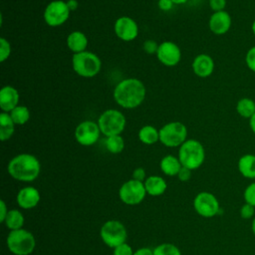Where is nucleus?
Returning a JSON list of instances; mask_svg holds the SVG:
<instances>
[{
	"label": "nucleus",
	"instance_id": "f257e3e1",
	"mask_svg": "<svg viewBox=\"0 0 255 255\" xmlns=\"http://www.w3.org/2000/svg\"><path fill=\"white\" fill-rule=\"evenodd\" d=\"M145 93V87L140 80L128 78L121 81L116 86L114 99L122 108L134 109L143 102Z\"/></svg>",
	"mask_w": 255,
	"mask_h": 255
},
{
	"label": "nucleus",
	"instance_id": "f03ea898",
	"mask_svg": "<svg viewBox=\"0 0 255 255\" xmlns=\"http://www.w3.org/2000/svg\"><path fill=\"white\" fill-rule=\"evenodd\" d=\"M7 170L10 176L18 181L32 182L40 174L41 163L31 153H20L9 161Z\"/></svg>",
	"mask_w": 255,
	"mask_h": 255
},
{
	"label": "nucleus",
	"instance_id": "7ed1b4c3",
	"mask_svg": "<svg viewBox=\"0 0 255 255\" xmlns=\"http://www.w3.org/2000/svg\"><path fill=\"white\" fill-rule=\"evenodd\" d=\"M178 159L182 166L191 170L199 168L205 159V150L202 143L196 139H186L178 150Z\"/></svg>",
	"mask_w": 255,
	"mask_h": 255
},
{
	"label": "nucleus",
	"instance_id": "20e7f679",
	"mask_svg": "<svg viewBox=\"0 0 255 255\" xmlns=\"http://www.w3.org/2000/svg\"><path fill=\"white\" fill-rule=\"evenodd\" d=\"M6 244L14 255H30L35 250L36 239L30 231L21 228L8 233Z\"/></svg>",
	"mask_w": 255,
	"mask_h": 255
},
{
	"label": "nucleus",
	"instance_id": "39448f33",
	"mask_svg": "<svg viewBox=\"0 0 255 255\" xmlns=\"http://www.w3.org/2000/svg\"><path fill=\"white\" fill-rule=\"evenodd\" d=\"M72 66L79 76L84 78H93L100 72L102 62L96 54L84 51L73 55Z\"/></svg>",
	"mask_w": 255,
	"mask_h": 255
},
{
	"label": "nucleus",
	"instance_id": "423d86ee",
	"mask_svg": "<svg viewBox=\"0 0 255 255\" xmlns=\"http://www.w3.org/2000/svg\"><path fill=\"white\" fill-rule=\"evenodd\" d=\"M100 237L108 247L114 249L127 241L128 231L121 221L111 219L102 225L100 229Z\"/></svg>",
	"mask_w": 255,
	"mask_h": 255
},
{
	"label": "nucleus",
	"instance_id": "0eeeda50",
	"mask_svg": "<svg viewBox=\"0 0 255 255\" xmlns=\"http://www.w3.org/2000/svg\"><path fill=\"white\" fill-rule=\"evenodd\" d=\"M126 118L122 112L118 110L105 111L98 120V125L101 132L107 137L121 134L126 128Z\"/></svg>",
	"mask_w": 255,
	"mask_h": 255
},
{
	"label": "nucleus",
	"instance_id": "6e6552de",
	"mask_svg": "<svg viewBox=\"0 0 255 255\" xmlns=\"http://www.w3.org/2000/svg\"><path fill=\"white\" fill-rule=\"evenodd\" d=\"M187 136V128L180 122H171L159 129V141L167 147L180 146Z\"/></svg>",
	"mask_w": 255,
	"mask_h": 255
},
{
	"label": "nucleus",
	"instance_id": "1a4fd4ad",
	"mask_svg": "<svg viewBox=\"0 0 255 255\" xmlns=\"http://www.w3.org/2000/svg\"><path fill=\"white\" fill-rule=\"evenodd\" d=\"M146 194L144 183L132 178L124 182L119 189L120 199L127 205L139 204Z\"/></svg>",
	"mask_w": 255,
	"mask_h": 255
},
{
	"label": "nucleus",
	"instance_id": "9d476101",
	"mask_svg": "<svg viewBox=\"0 0 255 255\" xmlns=\"http://www.w3.org/2000/svg\"><path fill=\"white\" fill-rule=\"evenodd\" d=\"M193 207L197 214L204 218L216 216L220 211V204L214 194L208 191H201L193 199Z\"/></svg>",
	"mask_w": 255,
	"mask_h": 255
},
{
	"label": "nucleus",
	"instance_id": "9b49d317",
	"mask_svg": "<svg viewBox=\"0 0 255 255\" xmlns=\"http://www.w3.org/2000/svg\"><path fill=\"white\" fill-rule=\"evenodd\" d=\"M70 13L71 11L67 2L63 0H54L46 6L44 11V20L49 26L57 27L68 20Z\"/></svg>",
	"mask_w": 255,
	"mask_h": 255
},
{
	"label": "nucleus",
	"instance_id": "f8f14e48",
	"mask_svg": "<svg viewBox=\"0 0 255 255\" xmlns=\"http://www.w3.org/2000/svg\"><path fill=\"white\" fill-rule=\"evenodd\" d=\"M101 129L98 124L93 121H85L76 128L75 137L81 145L90 146L98 141Z\"/></svg>",
	"mask_w": 255,
	"mask_h": 255
},
{
	"label": "nucleus",
	"instance_id": "ddd939ff",
	"mask_svg": "<svg viewBox=\"0 0 255 255\" xmlns=\"http://www.w3.org/2000/svg\"><path fill=\"white\" fill-rule=\"evenodd\" d=\"M155 55L158 61L167 67L177 65L181 59V51L179 47L171 41H164L159 44Z\"/></svg>",
	"mask_w": 255,
	"mask_h": 255
},
{
	"label": "nucleus",
	"instance_id": "4468645a",
	"mask_svg": "<svg viewBox=\"0 0 255 255\" xmlns=\"http://www.w3.org/2000/svg\"><path fill=\"white\" fill-rule=\"evenodd\" d=\"M115 33L123 41H132L137 37L138 27L136 22L128 16L117 19L115 23Z\"/></svg>",
	"mask_w": 255,
	"mask_h": 255
},
{
	"label": "nucleus",
	"instance_id": "2eb2a0df",
	"mask_svg": "<svg viewBox=\"0 0 255 255\" xmlns=\"http://www.w3.org/2000/svg\"><path fill=\"white\" fill-rule=\"evenodd\" d=\"M41 200V195L39 190L34 186H24L22 187L17 195L16 201L19 207L25 210L35 208Z\"/></svg>",
	"mask_w": 255,
	"mask_h": 255
},
{
	"label": "nucleus",
	"instance_id": "dca6fc26",
	"mask_svg": "<svg viewBox=\"0 0 255 255\" xmlns=\"http://www.w3.org/2000/svg\"><path fill=\"white\" fill-rule=\"evenodd\" d=\"M209 29L215 35H223L227 33L232 25V19L230 14L223 10L214 12L209 18Z\"/></svg>",
	"mask_w": 255,
	"mask_h": 255
},
{
	"label": "nucleus",
	"instance_id": "f3484780",
	"mask_svg": "<svg viewBox=\"0 0 255 255\" xmlns=\"http://www.w3.org/2000/svg\"><path fill=\"white\" fill-rule=\"evenodd\" d=\"M192 70L199 78H207L214 71V61L207 54H199L192 62Z\"/></svg>",
	"mask_w": 255,
	"mask_h": 255
},
{
	"label": "nucleus",
	"instance_id": "a211bd4d",
	"mask_svg": "<svg viewBox=\"0 0 255 255\" xmlns=\"http://www.w3.org/2000/svg\"><path fill=\"white\" fill-rule=\"evenodd\" d=\"M19 103V93L12 86H5L0 91V108L2 112L9 113L14 110Z\"/></svg>",
	"mask_w": 255,
	"mask_h": 255
},
{
	"label": "nucleus",
	"instance_id": "6ab92c4d",
	"mask_svg": "<svg viewBox=\"0 0 255 255\" xmlns=\"http://www.w3.org/2000/svg\"><path fill=\"white\" fill-rule=\"evenodd\" d=\"M146 193L150 196H159L163 194L167 188V183L163 177L159 175H150L144 180Z\"/></svg>",
	"mask_w": 255,
	"mask_h": 255
},
{
	"label": "nucleus",
	"instance_id": "aec40b11",
	"mask_svg": "<svg viewBox=\"0 0 255 255\" xmlns=\"http://www.w3.org/2000/svg\"><path fill=\"white\" fill-rule=\"evenodd\" d=\"M238 170L240 174L248 179H255V154L246 153L238 159Z\"/></svg>",
	"mask_w": 255,
	"mask_h": 255
},
{
	"label": "nucleus",
	"instance_id": "412c9836",
	"mask_svg": "<svg viewBox=\"0 0 255 255\" xmlns=\"http://www.w3.org/2000/svg\"><path fill=\"white\" fill-rule=\"evenodd\" d=\"M67 45L74 54L81 53L86 51L88 46V38L83 32L74 31L69 34L67 38Z\"/></svg>",
	"mask_w": 255,
	"mask_h": 255
},
{
	"label": "nucleus",
	"instance_id": "4be33fe9",
	"mask_svg": "<svg viewBox=\"0 0 255 255\" xmlns=\"http://www.w3.org/2000/svg\"><path fill=\"white\" fill-rule=\"evenodd\" d=\"M159 167L165 175L175 176L178 174L182 165L178 157H175L174 155H171V154H167L161 158L159 162Z\"/></svg>",
	"mask_w": 255,
	"mask_h": 255
},
{
	"label": "nucleus",
	"instance_id": "5701e85b",
	"mask_svg": "<svg viewBox=\"0 0 255 255\" xmlns=\"http://www.w3.org/2000/svg\"><path fill=\"white\" fill-rule=\"evenodd\" d=\"M15 123L10 114L2 112L0 114V138L2 141L8 140L14 133Z\"/></svg>",
	"mask_w": 255,
	"mask_h": 255
},
{
	"label": "nucleus",
	"instance_id": "b1692460",
	"mask_svg": "<svg viewBox=\"0 0 255 255\" xmlns=\"http://www.w3.org/2000/svg\"><path fill=\"white\" fill-rule=\"evenodd\" d=\"M236 112L241 118L250 120L255 114V101L248 97L241 98L236 104Z\"/></svg>",
	"mask_w": 255,
	"mask_h": 255
},
{
	"label": "nucleus",
	"instance_id": "393cba45",
	"mask_svg": "<svg viewBox=\"0 0 255 255\" xmlns=\"http://www.w3.org/2000/svg\"><path fill=\"white\" fill-rule=\"evenodd\" d=\"M24 222H25V218L23 213L20 210L10 209L3 223L11 231V230H17V229L23 228Z\"/></svg>",
	"mask_w": 255,
	"mask_h": 255
},
{
	"label": "nucleus",
	"instance_id": "a878e982",
	"mask_svg": "<svg viewBox=\"0 0 255 255\" xmlns=\"http://www.w3.org/2000/svg\"><path fill=\"white\" fill-rule=\"evenodd\" d=\"M138 138L144 144H153L159 140V130L152 126H143L138 131Z\"/></svg>",
	"mask_w": 255,
	"mask_h": 255
},
{
	"label": "nucleus",
	"instance_id": "bb28decb",
	"mask_svg": "<svg viewBox=\"0 0 255 255\" xmlns=\"http://www.w3.org/2000/svg\"><path fill=\"white\" fill-rule=\"evenodd\" d=\"M10 116L15 125L22 126L26 124L30 119V111L25 106H17L10 112Z\"/></svg>",
	"mask_w": 255,
	"mask_h": 255
},
{
	"label": "nucleus",
	"instance_id": "cd10ccee",
	"mask_svg": "<svg viewBox=\"0 0 255 255\" xmlns=\"http://www.w3.org/2000/svg\"><path fill=\"white\" fill-rule=\"evenodd\" d=\"M106 147L111 153H120L125 148V141L121 134L108 136L106 139Z\"/></svg>",
	"mask_w": 255,
	"mask_h": 255
},
{
	"label": "nucleus",
	"instance_id": "c85d7f7f",
	"mask_svg": "<svg viewBox=\"0 0 255 255\" xmlns=\"http://www.w3.org/2000/svg\"><path fill=\"white\" fill-rule=\"evenodd\" d=\"M153 255H181V251L172 243H162L153 248Z\"/></svg>",
	"mask_w": 255,
	"mask_h": 255
},
{
	"label": "nucleus",
	"instance_id": "c756f323",
	"mask_svg": "<svg viewBox=\"0 0 255 255\" xmlns=\"http://www.w3.org/2000/svg\"><path fill=\"white\" fill-rule=\"evenodd\" d=\"M11 54V46L8 40L5 38H0V61L5 62Z\"/></svg>",
	"mask_w": 255,
	"mask_h": 255
},
{
	"label": "nucleus",
	"instance_id": "7c9ffc66",
	"mask_svg": "<svg viewBox=\"0 0 255 255\" xmlns=\"http://www.w3.org/2000/svg\"><path fill=\"white\" fill-rule=\"evenodd\" d=\"M243 197L246 203L251 204L255 207V181L250 183L244 190Z\"/></svg>",
	"mask_w": 255,
	"mask_h": 255
},
{
	"label": "nucleus",
	"instance_id": "2f4dec72",
	"mask_svg": "<svg viewBox=\"0 0 255 255\" xmlns=\"http://www.w3.org/2000/svg\"><path fill=\"white\" fill-rule=\"evenodd\" d=\"M239 213H240L241 218H243V219H251V218L253 219L254 215H255V207L252 206L251 204L245 202L240 207Z\"/></svg>",
	"mask_w": 255,
	"mask_h": 255
},
{
	"label": "nucleus",
	"instance_id": "473e14b6",
	"mask_svg": "<svg viewBox=\"0 0 255 255\" xmlns=\"http://www.w3.org/2000/svg\"><path fill=\"white\" fill-rule=\"evenodd\" d=\"M133 250L127 242L115 247L113 249V255H133Z\"/></svg>",
	"mask_w": 255,
	"mask_h": 255
},
{
	"label": "nucleus",
	"instance_id": "72a5a7b5",
	"mask_svg": "<svg viewBox=\"0 0 255 255\" xmlns=\"http://www.w3.org/2000/svg\"><path fill=\"white\" fill-rule=\"evenodd\" d=\"M245 63H246L247 68L251 72L255 73V46L251 47L247 51V53L245 55Z\"/></svg>",
	"mask_w": 255,
	"mask_h": 255
},
{
	"label": "nucleus",
	"instance_id": "f704fd0d",
	"mask_svg": "<svg viewBox=\"0 0 255 255\" xmlns=\"http://www.w3.org/2000/svg\"><path fill=\"white\" fill-rule=\"evenodd\" d=\"M158 44L154 41V40H146L144 43H143V50L145 53L149 54V55H152V54H156L157 52V49H158Z\"/></svg>",
	"mask_w": 255,
	"mask_h": 255
},
{
	"label": "nucleus",
	"instance_id": "c9c22d12",
	"mask_svg": "<svg viewBox=\"0 0 255 255\" xmlns=\"http://www.w3.org/2000/svg\"><path fill=\"white\" fill-rule=\"evenodd\" d=\"M209 6L214 12L223 11L226 7V0H209Z\"/></svg>",
	"mask_w": 255,
	"mask_h": 255
},
{
	"label": "nucleus",
	"instance_id": "e433bc0d",
	"mask_svg": "<svg viewBox=\"0 0 255 255\" xmlns=\"http://www.w3.org/2000/svg\"><path fill=\"white\" fill-rule=\"evenodd\" d=\"M191 169L187 168V167H184L182 166L178 172V174L176 175L178 177V179L182 182H185V181H188L191 177Z\"/></svg>",
	"mask_w": 255,
	"mask_h": 255
},
{
	"label": "nucleus",
	"instance_id": "4c0bfd02",
	"mask_svg": "<svg viewBox=\"0 0 255 255\" xmlns=\"http://www.w3.org/2000/svg\"><path fill=\"white\" fill-rule=\"evenodd\" d=\"M132 179H135L137 181H141L144 182V180L146 179V174H145V170L142 167H137L132 171Z\"/></svg>",
	"mask_w": 255,
	"mask_h": 255
},
{
	"label": "nucleus",
	"instance_id": "58836bf2",
	"mask_svg": "<svg viewBox=\"0 0 255 255\" xmlns=\"http://www.w3.org/2000/svg\"><path fill=\"white\" fill-rule=\"evenodd\" d=\"M158 8L162 11H168L172 8L173 2L171 0H158Z\"/></svg>",
	"mask_w": 255,
	"mask_h": 255
},
{
	"label": "nucleus",
	"instance_id": "ea45409f",
	"mask_svg": "<svg viewBox=\"0 0 255 255\" xmlns=\"http://www.w3.org/2000/svg\"><path fill=\"white\" fill-rule=\"evenodd\" d=\"M8 207L3 199L0 200V221L3 223L7 214H8Z\"/></svg>",
	"mask_w": 255,
	"mask_h": 255
},
{
	"label": "nucleus",
	"instance_id": "a19ab883",
	"mask_svg": "<svg viewBox=\"0 0 255 255\" xmlns=\"http://www.w3.org/2000/svg\"><path fill=\"white\" fill-rule=\"evenodd\" d=\"M133 255H153V249L149 247H141L133 252Z\"/></svg>",
	"mask_w": 255,
	"mask_h": 255
},
{
	"label": "nucleus",
	"instance_id": "79ce46f5",
	"mask_svg": "<svg viewBox=\"0 0 255 255\" xmlns=\"http://www.w3.org/2000/svg\"><path fill=\"white\" fill-rule=\"evenodd\" d=\"M67 5H68L70 11H75L79 7V2L77 0H68Z\"/></svg>",
	"mask_w": 255,
	"mask_h": 255
},
{
	"label": "nucleus",
	"instance_id": "37998d69",
	"mask_svg": "<svg viewBox=\"0 0 255 255\" xmlns=\"http://www.w3.org/2000/svg\"><path fill=\"white\" fill-rule=\"evenodd\" d=\"M249 127H250V129L253 133H255V114L254 116L249 120Z\"/></svg>",
	"mask_w": 255,
	"mask_h": 255
},
{
	"label": "nucleus",
	"instance_id": "c03bdc74",
	"mask_svg": "<svg viewBox=\"0 0 255 255\" xmlns=\"http://www.w3.org/2000/svg\"><path fill=\"white\" fill-rule=\"evenodd\" d=\"M251 230H252L253 234L255 235V216H254V218L252 219V223H251Z\"/></svg>",
	"mask_w": 255,
	"mask_h": 255
},
{
	"label": "nucleus",
	"instance_id": "a18cd8bd",
	"mask_svg": "<svg viewBox=\"0 0 255 255\" xmlns=\"http://www.w3.org/2000/svg\"><path fill=\"white\" fill-rule=\"evenodd\" d=\"M173 2V4H183L185 2H187L188 0H171Z\"/></svg>",
	"mask_w": 255,
	"mask_h": 255
},
{
	"label": "nucleus",
	"instance_id": "49530a36",
	"mask_svg": "<svg viewBox=\"0 0 255 255\" xmlns=\"http://www.w3.org/2000/svg\"><path fill=\"white\" fill-rule=\"evenodd\" d=\"M251 31H252L253 35L255 36V20L252 22V25H251Z\"/></svg>",
	"mask_w": 255,
	"mask_h": 255
}]
</instances>
